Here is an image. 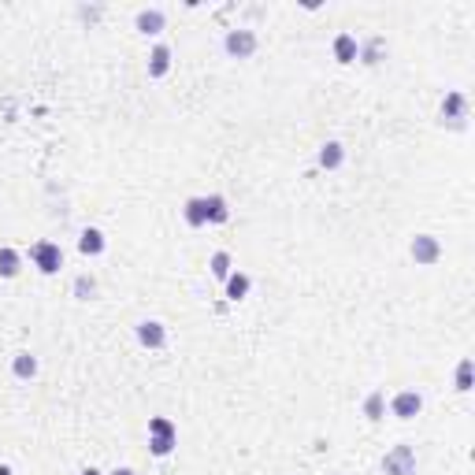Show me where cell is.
<instances>
[{"mask_svg":"<svg viewBox=\"0 0 475 475\" xmlns=\"http://www.w3.org/2000/svg\"><path fill=\"white\" fill-rule=\"evenodd\" d=\"M175 446H178L175 423H171V420H163V416H153V420H149V449H153L156 457H168Z\"/></svg>","mask_w":475,"mask_h":475,"instance_id":"obj_1","label":"cell"},{"mask_svg":"<svg viewBox=\"0 0 475 475\" xmlns=\"http://www.w3.org/2000/svg\"><path fill=\"white\" fill-rule=\"evenodd\" d=\"M30 260H34V268L41 275H56L63 268V249L56 241H38L34 249H30Z\"/></svg>","mask_w":475,"mask_h":475,"instance_id":"obj_2","label":"cell"},{"mask_svg":"<svg viewBox=\"0 0 475 475\" xmlns=\"http://www.w3.org/2000/svg\"><path fill=\"white\" fill-rule=\"evenodd\" d=\"M416 471V449L413 446H394L383 457V475H413Z\"/></svg>","mask_w":475,"mask_h":475,"instance_id":"obj_3","label":"cell"},{"mask_svg":"<svg viewBox=\"0 0 475 475\" xmlns=\"http://www.w3.org/2000/svg\"><path fill=\"white\" fill-rule=\"evenodd\" d=\"M223 48L234 60H249L256 53V34H253V30H231V34L223 38Z\"/></svg>","mask_w":475,"mask_h":475,"instance_id":"obj_4","label":"cell"},{"mask_svg":"<svg viewBox=\"0 0 475 475\" xmlns=\"http://www.w3.org/2000/svg\"><path fill=\"white\" fill-rule=\"evenodd\" d=\"M390 413H394L398 420H413L423 413V394L420 390H401V394H394V401H390Z\"/></svg>","mask_w":475,"mask_h":475,"instance_id":"obj_5","label":"cell"},{"mask_svg":"<svg viewBox=\"0 0 475 475\" xmlns=\"http://www.w3.org/2000/svg\"><path fill=\"white\" fill-rule=\"evenodd\" d=\"M408 253H413L416 264L431 268L435 260L442 256V245H438V238H431V234H416V238H413V245H408Z\"/></svg>","mask_w":475,"mask_h":475,"instance_id":"obj_6","label":"cell"},{"mask_svg":"<svg viewBox=\"0 0 475 475\" xmlns=\"http://www.w3.org/2000/svg\"><path fill=\"white\" fill-rule=\"evenodd\" d=\"M453 123V126H464V119H468V97L464 93H446V101H442V123Z\"/></svg>","mask_w":475,"mask_h":475,"instance_id":"obj_7","label":"cell"},{"mask_svg":"<svg viewBox=\"0 0 475 475\" xmlns=\"http://www.w3.org/2000/svg\"><path fill=\"white\" fill-rule=\"evenodd\" d=\"M138 342L145 349H163L168 346V331H163L160 320H141L138 323Z\"/></svg>","mask_w":475,"mask_h":475,"instance_id":"obj_8","label":"cell"},{"mask_svg":"<svg viewBox=\"0 0 475 475\" xmlns=\"http://www.w3.org/2000/svg\"><path fill=\"white\" fill-rule=\"evenodd\" d=\"M163 23H168V15H163L160 8H141L138 19H134V26L141 30V34H160Z\"/></svg>","mask_w":475,"mask_h":475,"instance_id":"obj_9","label":"cell"},{"mask_svg":"<svg viewBox=\"0 0 475 475\" xmlns=\"http://www.w3.org/2000/svg\"><path fill=\"white\" fill-rule=\"evenodd\" d=\"M23 268V253L11 249V245H0V278H15Z\"/></svg>","mask_w":475,"mask_h":475,"instance_id":"obj_10","label":"cell"},{"mask_svg":"<svg viewBox=\"0 0 475 475\" xmlns=\"http://www.w3.org/2000/svg\"><path fill=\"white\" fill-rule=\"evenodd\" d=\"M78 249H82V256H101L104 253V234L97 231V226H86L82 238H78Z\"/></svg>","mask_w":475,"mask_h":475,"instance_id":"obj_11","label":"cell"},{"mask_svg":"<svg viewBox=\"0 0 475 475\" xmlns=\"http://www.w3.org/2000/svg\"><path fill=\"white\" fill-rule=\"evenodd\" d=\"M356 56H360L356 38H353V34H338V38H334V60H338V63H353Z\"/></svg>","mask_w":475,"mask_h":475,"instance_id":"obj_12","label":"cell"},{"mask_svg":"<svg viewBox=\"0 0 475 475\" xmlns=\"http://www.w3.org/2000/svg\"><path fill=\"white\" fill-rule=\"evenodd\" d=\"M249 286H253V278L245 271H231V278H226V297H231V301H245V297H249Z\"/></svg>","mask_w":475,"mask_h":475,"instance_id":"obj_13","label":"cell"},{"mask_svg":"<svg viewBox=\"0 0 475 475\" xmlns=\"http://www.w3.org/2000/svg\"><path fill=\"white\" fill-rule=\"evenodd\" d=\"M171 71V48L168 45H156L153 56H149V78H163Z\"/></svg>","mask_w":475,"mask_h":475,"instance_id":"obj_14","label":"cell"},{"mask_svg":"<svg viewBox=\"0 0 475 475\" xmlns=\"http://www.w3.org/2000/svg\"><path fill=\"white\" fill-rule=\"evenodd\" d=\"M342 160H346V149H342L338 141H327L320 149V168H327V171H338Z\"/></svg>","mask_w":475,"mask_h":475,"instance_id":"obj_15","label":"cell"},{"mask_svg":"<svg viewBox=\"0 0 475 475\" xmlns=\"http://www.w3.org/2000/svg\"><path fill=\"white\" fill-rule=\"evenodd\" d=\"M11 371H15V379H34V375H38V356H30V353H15Z\"/></svg>","mask_w":475,"mask_h":475,"instance_id":"obj_16","label":"cell"},{"mask_svg":"<svg viewBox=\"0 0 475 475\" xmlns=\"http://www.w3.org/2000/svg\"><path fill=\"white\" fill-rule=\"evenodd\" d=\"M204 208H208V223H226V219H231V208H226V197H219V193H212V197H204Z\"/></svg>","mask_w":475,"mask_h":475,"instance_id":"obj_17","label":"cell"},{"mask_svg":"<svg viewBox=\"0 0 475 475\" xmlns=\"http://www.w3.org/2000/svg\"><path fill=\"white\" fill-rule=\"evenodd\" d=\"M182 216H186V223H190V226H204V223H208V208H204V197H190V201H186V212H182Z\"/></svg>","mask_w":475,"mask_h":475,"instance_id":"obj_18","label":"cell"},{"mask_svg":"<svg viewBox=\"0 0 475 475\" xmlns=\"http://www.w3.org/2000/svg\"><path fill=\"white\" fill-rule=\"evenodd\" d=\"M208 268H212V275H216V278H223V283H226V278H231V253H212V260H208Z\"/></svg>","mask_w":475,"mask_h":475,"instance_id":"obj_19","label":"cell"},{"mask_svg":"<svg viewBox=\"0 0 475 475\" xmlns=\"http://www.w3.org/2000/svg\"><path fill=\"white\" fill-rule=\"evenodd\" d=\"M383 408H386V398L375 390V394L364 401V416H368V420H383Z\"/></svg>","mask_w":475,"mask_h":475,"instance_id":"obj_20","label":"cell"},{"mask_svg":"<svg viewBox=\"0 0 475 475\" xmlns=\"http://www.w3.org/2000/svg\"><path fill=\"white\" fill-rule=\"evenodd\" d=\"M457 390H461V394L471 390V360H461V368H457Z\"/></svg>","mask_w":475,"mask_h":475,"instance_id":"obj_21","label":"cell"},{"mask_svg":"<svg viewBox=\"0 0 475 475\" xmlns=\"http://www.w3.org/2000/svg\"><path fill=\"white\" fill-rule=\"evenodd\" d=\"M75 293H78L82 301H89L93 293H97V283H93V278H86V275H82V278H75Z\"/></svg>","mask_w":475,"mask_h":475,"instance_id":"obj_22","label":"cell"},{"mask_svg":"<svg viewBox=\"0 0 475 475\" xmlns=\"http://www.w3.org/2000/svg\"><path fill=\"white\" fill-rule=\"evenodd\" d=\"M379 53H383V38H375L368 45V53H364V63H379Z\"/></svg>","mask_w":475,"mask_h":475,"instance_id":"obj_23","label":"cell"},{"mask_svg":"<svg viewBox=\"0 0 475 475\" xmlns=\"http://www.w3.org/2000/svg\"><path fill=\"white\" fill-rule=\"evenodd\" d=\"M111 475H138V471H134V468H116Z\"/></svg>","mask_w":475,"mask_h":475,"instance_id":"obj_24","label":"cell"},{"mask_svg":"<svg viewBox=\"0 0 475 475\" xmlns=\"http://www.w3.org/2000/svg\"><path fill=\"white\" fill-rule=\"evenodd\" d=\"M0 475H11V468H8V464H0Z\"/></svg>","mask_w":475,"mask_h":475,"instance_id":"obj_25","label":"cell"},{"mask_svg":"<svg viewBox=\"0 0 475 475\" xmlns=\"http://www.w3.org/2000/svg\"><path fill=\"white\" fill-rule=\"evenodd\" d=\"M82 475H101V471H97V468H86V471H82Z\"/></svg>","mask_w":475,"mask_h":475,"instance_id":"obj_26","label":"cell"}]
</instances>
